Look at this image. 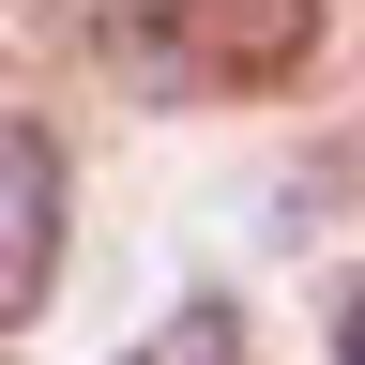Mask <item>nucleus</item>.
I'll use <instances>...</instances> for the list:
<instances>
[{
    "instance_id": "obj_1",
    "label": "nucleus",
    "mask_w": 365,
    "mask_h": 365,
    "mask_svg": "<svg viewBox=\"0 0 365 365\" xmlns=\"http://www.w3.org/2000/svg\"><path fill=\"white\" fill-rule=\"evenodd\" d=\"M319 0H107V61L137 91H274L304 76Z\"/></svg>"
},
{
    "instance_id": "obj_2",
    "label": "nucleus",
    "mask_w": 365,
    "mask_h": 365,
    "mask_svg": "<svg viewBox=\"0 0 365 365\" xmlns=\"http://www.w3.org/2000/svg\"><path fill=\"white\" fill-rule=\"evenodd\" d=\"M61 213H76L61 137H46V122H0V335L61 289Z\"/></svg>"
},
{
    "instance_id": "obj_3",
    "label": "nucleus",
    "mask_w": 365,
    "mask_h": 365,
    "mask_svg": "<svg viewBox=\"0 0 365 365\" xmlns=\"http://www.w3.org/2000/svg\"><path fill=\"white\" fill-rule=\"evenodd\" d=\"M122 365H244V319H228V304H182V319H153Z\"/></svg>"
},
{
    "instance_id": "obj_4",
    "label": "nucleus",
    "mask_w": 365,
    "mask_h": 365,
    "mask_svg": "<svg viewBox=\"0 0 365 365\" xmlns=\"http://www.w3.org/2000/svg\"><path fill=\"white\" fill-rule=\"evenodd\" d=\"M335 365H365V289H350V304H335Z\"/></svg>"
}]
</instances>
